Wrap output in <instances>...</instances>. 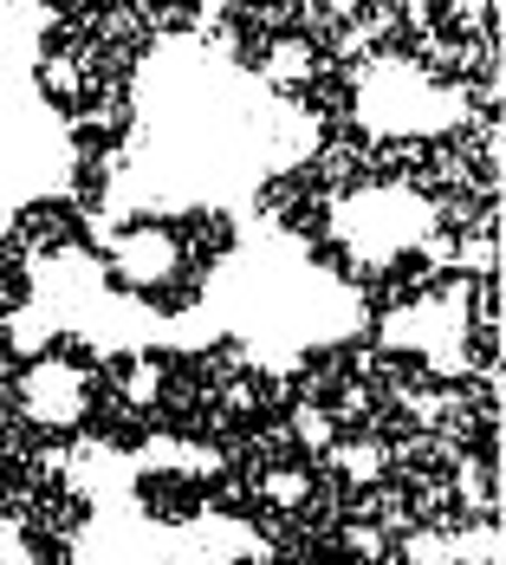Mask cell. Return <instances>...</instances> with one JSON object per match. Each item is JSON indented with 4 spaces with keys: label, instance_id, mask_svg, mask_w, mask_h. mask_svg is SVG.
<instances>
[{
    "label": "cell",
    "instance_id": "cell-4",
    "mask_svg": "<svg viewBox=\"0 0 506 565\" xmlns=\"http://www.w3.org/2000/svg\"><path fill=\"white\" fill-rule=\"evenodd\" d=\"M332 468L351 481V488H377L384 475H390V449L384 443H370V436H357V443H332Z\"/></svg>",
    "mask_w": 506,
    "mask_h": 565
},
{
    "label": "cell",
    "instance_id": "cell-6",
    "mask_svg": "<svg viewBox=\"0 0 506 565\" xmlns=\"http://www.w3.org/2000/svg\"><path fill=\"white\" fill-rule=\"evenodd\" d=\"M117 403H123V409H157V403H163V364H157V358H130V364L117 371Z\"/></svg>",
    "mask_w": 506,
    "mask_h": 565
},
{
    "label": "cell",
    "instance_id": "cell-1",
    "mask_svg": "<svg viewBox=\"0 0 506 565\" xmlns=\"http://www.w3.org/2000/svg\"><path fill=\"white\" fill-rule=\"evenodd\" d=\"M91 403V371L72 364V358H33L26 377H20V416L40 423V429H72Z\"/></svg>",
    "mask_w": 506,
    "mask_h": 565
},
{
    "label": "cell",
    "instance_id": "cell-9",
    "mask_svg": "<svg viewBox=\"0 0 506 565\" xmlns=\"http://www.w3.org/2000/svg\"><path fill=\"white\" fill-rule=\"evenodd\" d=\"M40 85L53 92V98H85V65L65 53H46L40 58Z\"/></svg>",
    "mask_w": 506,
    "mask_h": 565
},
{
    "label": "cell",
    "instance_id": "cell-5",
    "mask_svg": "<svg viewBox=\"0 0 506 565\" xmlns=\"http://www.w3.org/2000/svg\"><path fill=\"white\" fill-rule=\"evenodd\" d=\"M286 443H299V449H332L337 443V416H332V403H292V416H286Z\"/></svg>",
    "mask_w": 506,
    "mask_h": 565
},
{
    "label": "cell",
    "instance_id": "cell-2",
    "mask_svg": "<svg viewBox=\"0 0 506 565\" xmlns=\"http://www.w3.org/2000/svg\"><path fill=\"white\" fill-rule=\"evenodd\" d=\"M117 274L130 286H163L175 274V234H163V227H130L117 241Z\"/></svg>",
    "mask_w": 506,
    "mask_h": 565
},
{
    "label": "cell",
    "instance_id": "cell-11",
    "mask_svg": "<svg viewBox=\"0 0 506 565\" xmlns=\"http://www.w3.org/2000/svg\"><path fill=\"white\" fill-rule=\"evenodd\" d=\"M7 364H13V358H7V344H0V384H7Z\"/></svg>",
    "mask_w": 506,
    "mask_h": 565
},
{
    "label": "cell",
    "instance_id": "cell-10",
    "mask_svg": "<svg viewBox=\"0 0 506 565\" xmlns=\"http://www.w3.org/2000/svg\"><path fill=\"white\" fill-rule=\"evenodd\" d=\"M0 565H40V546H33V533H26L13 513H0Z\"/></svg>",
    "mask_w": 506,
    "mask_h": 565
},
{
    "label": "cell",
    "instance_id": "cell-8",
    "mask_svg": "<svg viewBox=\"0 0 506 565\" xmlns=\"http://www.w3.org/2000/svg\"><path fill=\"white\" fill-rule=\"evenodd\" d=\"M402 565H454V526H409Z\"/></svg>",
    "mask_w": 506,
    "mask_h": 565
},
{
    "label": "cell",
    "instance_id": "cell-7",
    "mask_svg": "<svg viewBox=\"0 0 506 565\" xmlns=\"http://www.w3.org/2000/svg\"><path fill=\"white\" fill-rule=\"evenodd\" d=\"M260 501L280 508V513H299L312 501V468H292V461H286V468H267V475H260Z\"/></svg>",
    "mask_w": 506,
    "mask_h": 565
},
{
    "label": "cell",
    "instance_id": "cell-3",
    "mask_svg": "<svg viewBox=\"0 0 506 565\" xmlns=\"http://www.w3.org/2000/svg\"><path fill=\"white\" fill-rule=\"evenodd\" d=\"M260 78H267L273 92H305V85L319 78V46H312L305 33H286V40H273V46H267V58H260Z\"/></svg>",
    "mask_w": 506,
    "mask_h": 565
}]
</instances>
